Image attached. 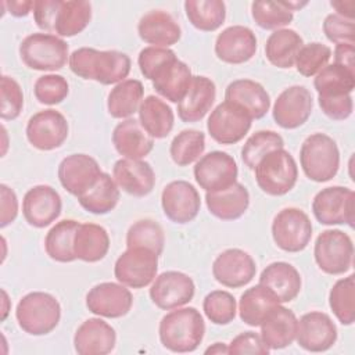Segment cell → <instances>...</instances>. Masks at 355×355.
Returning <instances> with one entry per match:
<instances>
[{"instance_id": "cell-1", "label": "cell", "mask_w": 355, "mask_h": 355, "mask_svg": "<svg viewBox=\"0 0 355 355\" xmlns=\"http://www.w3.org/2000/svg\"><path fill=\"white\" fill-rule=\"evenodd\" d=\"M69 69L82 79L101 85L121 83L130 72V58L118 50L80 47L69 54Z\"/></svg>"}, {"instance_id": "cell-2", "label": "cell", "mask_w": 355, "mask_h": 355, "mask_svg": "<svg viewBox=\"0 0 355 355\" xmlns=\"http://www.w3.org/2000/svg\"><path fill=\"white\" fill-rule=\"evenodd\" d=\"M158 333L166 349L179 354L193 352L204 338L205 323L196 308H175L161 319Z\"/></svg>"}, {"instance_id": "cell-3", "label": "cell", "mask_w": 355, "mask_h": 355, "mask_svg": "<svg viewBox=\"0 0 355 355\" xmlns=\"http://www.w3.org/2000/svg\"><path fill=\"white\" fill-rule=\"evenodd\" d=\"M18 326L31 336L51 333L60 319L61 306L58 300L43 291H32L24 295L15 309Z\"/></svg>"}, {"instance_id": "cell-4", "label": "cell", "mask_w": 355, "mask_h": 355, "mask_svg": "<svg viewBox=\"0 0 355 355\" xmlns=\"http://www.w3.org/2000/svg\"><path fill=\"white\" fill-rule=\"evenodd\" d=\"M300 164L305 176L313 182L331 180L340 168L337 143L324 133H312L301 144Z\"/></svg>"}, {"instance_id": "cell-5", "label": "cell", "mask_w": 355, "mask_h": 355, "mask_svg": "<svg viewBox=\"0 0 355 355\" xmlns=\"http://www.w3.org/2000/svg\"><path fill=\"white\" fill-rule=\"evenodd\" d=\"M254 171L258 187L269 196L287 194L294 189L298 179L297 162L284 148L263 155Z\"/></svg>"}, {"instance_id": "cell-6", "label": "cell", "mask_w": 355, "mask_h": 355, "mask_svg": "<svg viewBox=\"0 0 355 355\" xmlns=\"http://www.w3.org/2000/svg\"><path fill=\"white\" fill-rule=\"evenodd\" d=\"M22 62L35 71H58L69 60L68 43L53 33L28 35L19 44Z\"/></svg>"}, {"instance_id": "cell-7", "label": "cell", "mask_w": 355, "mask_h": 355, "mask_svg": "<svg viewBox=\"0 0 355 355\" xmlns=\"http://www.w3.org/2000/svg\"><path fill=\"white\" fill-rule=\"evenodd\" d=\"M313 257L318 268L322 272L334 276L343 275L352 266V239L340 229H327L316 237Z\"/></svg>"}, {"instance_id": "cell-8", "label": "cell", "mask_w": 355, "mask_h": 355, "mask_svg": "<svg viewBox=\"0 0 355 355\" xmlns=\"http://www.w3.org/2000/svg\"><path fill=\"white\" fill-rule=\"evenodd\" d=\"M275 244L286 252H300L312 237V222L300 208L288 207L276 214L272 222Z\"/></svg>"}, {"instance_id": "cell-9", "label": "cell", "mask_w": 355, "mask_h": 355, "mask_svg": "<svg viewBox=\"0 0 355 355\" xmlns=\"http://www.w3.org/2000/svg\"><path fill=\"white\" fill-rule=\"evenodd\" d=\"M158 257V254L144 247L126 248L115 261L114 275L126 287H147L157 277Z\"/></svg>"}, {"instance_id": "cell-10", "label": "cell", "mask_w": 355, "mask_h": 355, "mask_svg": "<svg viewBox=\"0 0 355 355\" xmlns=\"http://www.w3.org/2000/svg\"><path fill=\"white\" fill-rule=\"evenodd\" d=\"M312 212L322 225H348L354 227L355 193L343 186L322 189L312 201Z\"/></svg>"}, {"instance_id": "cell-11", "label": "cell", "mask_w": 355, "mask_h": 355, "mask_svg": "<svg viewBox=\"0 0 355 355\" xmlns=\"http://www.w3.org/2000/svg\"><path fill=\"white\" fill-rule=\"evenodd\" d=\"M252 118L240 105L223 101L215 107L207 121L209 136L219 144H236L251 129Z\"/></svg>"}, {"instance_id": "cell-12", "label": "cell", "mask_w": 355, "mask_h": 355, "mask_svg": "<svg viewBox=\"0 0 355 355\" xmlns=\"http://www.w3.org/2000/svg\"><path fill=\"white\" fill-rule=\"evenodd\" d=\"M236 159L225 151H211L202 155L194 166V179L201 189L220 191L237 182Z\"/></svg>"}, {"instance_id": "cell-13", "label": "cell", "mask_w": 355, "mask_h": 355, "mask_svg": "<svg viewBox=\"0 0 355 355\" xmlns=\"http://www.w3.org/2000/svg\"><path fill=\"white\" fill-rule=\"evenodd\" d=\"M26 139L37 150L51 151L64 144L69 126L67 118L57 110L49 108L32 115L26 123Z\"/></svg>"}, {"instance_id": "cell-14", "label": "cell", "mask_w": 355, "mask_h": 355, "mask_svg": "<svg viewBox=\"0 0 355 355\" xmlns=\"http://www.w3.org/2000/svg\"><path fill=\"white\" fill-rule=\"evenodd\" d=\"M196 293L193 279L178 270H166L158 275L150 287V298L159 309L172 311L189 304Z\"/></svg>"}, {"instance_id": "cell-15", "label": "cell", "mask_w": 355, "mask_h": 355, "mask_svg": "<svg viewBox=\"0 0 355 355\" xmlns=\"http://www.w3.org/2000/svg\"><path fill=\"white\" fill-rule=\"evenodd\" d=\"M313 100L311 92L301 85L284 89L273 104V119L283 129L302 126L312 114Z\"/></svg>"}, {"instance_id": "cell-16", "label": "cell", "mask_w": 355, "mask_h": 355, "mask_svg": "<svg viewBox=\"0 0 355 355\" xmlns=\"http://www.w3.org/2000/svg\"><path fill=\"white\" fill-rule=\"evenodd\" d=\"M161 205L165 216L179 225L196 219L200 212L201 200L197 189L186 180L168 183L161 193Z\"/></svg>"}, {"instance_id": "cell-17", "label": "cell", "mask_w": 355, "mask_h": 355, "mask_svg": "<svg viewBox=\"0 0 355 355\" xmlns=\"http://www.w3.org/2000/svg\"><path fill=\"white\" fill-rule=\"evenodd\" d=\"M133 305L132 293L122 283H98L86 294L87 309L103 318L116 319L129 313Z\"/></svg>"}, {"instance_id": "cell-18", "label": "cell", "mask_w": 355, "mask_h": 355, "mask_svg": "<svg viewBox=\"0 0 355 355\" xmlns=\"http://www.w3.org/2000/svg\"><path fill=\"white\" fill-rule=\"evenodd\" d=\"M255 261L248 252L240 248H227L222 251L212 263V275L215 280L230 288L247 286L255 277Z\"/></svg>"}, {"instance_id": "cell-19", "label": "cell", "mask_w": 355, "mask_h": 355, "mask_svg": "<svg viewBox=\"0 0 355 355\" xmlns=\"http://www.w3.org/2000/svg\"><path fill=\"white\" fill-rule=\"evenodd\" d=\"M295 340L305 351L324 352L336 344L337 327L327 313L312 311L297 322Z\"/></svg>"}, {"instance_id": "cell-20", "label": "cell", "mask_w": 355, "mask_h": 355, "mask_svg": "<svg viewBox=\"0 0 355 355\" xmlns=\"http://www.w3.org/2000/svg\"><path fill=\"white\" fill-rule=\"evenodd\" d=\"M103 173L98 162L87 154H71L58 165V180L72 196L79 197L98 180Z\"/></svg>"}, {"instance_id": "cell-21", "label": "cell", "mask_w": 355, "mask_h": 355, "mask_svg": "<svg viewBox=\"0 0 355 355\" xmlns=\"http://www.w3.org/2000/svg\"><path fill=\"white\" fill-rule=\"evenodd\" d=\"M62 201L55 189L49 184H37L29 189L22 200L25 220L37 229L51 225L61 214Z\"/></svg>"}, {"instance_id": "cell-22", "label": "cell", "mask_w": 355, "mask_h": 355, "mask_svg": "<svg viewBox=\"0 0 355 355\" xmlns=\"http://www.w3.org/2000/svg\"><path fill=\"white\" fill-rule=\"evenodd\" d=\"M257 36L248 26L232 25L215 40V54L226 64H244L257 53Z\"/></svg>"}, {"instance_id": "cell-23", "label": "cell", "mask_w": 355, "mask_h": 355, "mask_svg": "<svg viewBox=\"0 0 355 355\" xmlns=\"http://www.w3.org/2000/svg\"><path fill=\"white\" fill-rule=\"evenodd\" d=\"M112 178L119 189L135 197L150 194L155 186L154 169L143 159H118L112 168Z\"/></svg>"}, {"instance_id": "cell-24", "label": "cell", "mask_w": 355, "mask_h": 355, "mask_svg": "<svg viewBox=\"0 0 355 355\" xmlns=\"http://www.w3.org/2000/svg\"><path fill=\"white\" fill-rule=\"evenodd\" d=\"M116 344V333L100 318L85 320L75 331L73 347L79 355H105Z\"/></svg>"}, {"instance_id": "cell-25", "label": "cell", "mask_w": 355, "mask_h": 355, "mask_svg": "<svg viewBox=\"0 0 355 355\" xmlns=\"http://www.w3.org/2000/svg\"><path fill=\"white\" fill-rule=\"evenodd\" d=\"M191 78L193 75L189 65L175 55L166 60L154 72L151 82L159 96L178 104L186 96Z\"/></svg>"}, {"instance_id": "cell-26", "label": "cell", "mask_w": 355, "mask_h": 355, "mask_svg": "<svg viewBox=\"0 0 355 355\" xmlns=\"http://www.w3.org/2000/svg\"><path fill=\"white\" fill-rule=\"evenodd\" d=\"M215 98L216 87L214 80L196 75L191 78L186 96L178 103V116L183 122H198L211 110Z\"/></svg>"}, {"instance_id": "cell-27", "label": "cell", "mask_w": 355, "mask_h": 355, "mask_svg": "<svg viewBox=\"0 0 355 355\" xmlns=\"http://www.w3.org/2000/svg\"><path fill=\"white\" fill-rule=\"evenodd\" d=\"M137 33L143 42L155 47L168 49L179 42L182 29L169 12L164 10H151L140 18Z\"/></svg>"}, {"instance_id": "cell-28", "label": "cell", "mask_w": 355, "mask_h": 355, "mask_svg": "<svg viewBox=\"0 0 355 355\" xmlns=\"http://www.w3.org/2000/svg\"><path fill=\"white\" fill-rule=\"evenodd\" d=\"M297 316L280 304L276 305L262 320L261 338L269 349H282L293 344L297 336Z\"/></svg>"}, {"instance_id": "cell-29", "label": "cell", "mask_w": 355, "mask_h": 355, "mask_svg": "<svg viewBox=\"0 0 355 355\" xmlns=\"http://www.w3.org/2000/svg\"><path fill=\"white\" fill-rule=\"evenodd\" d=\"M112 144L118 154L130 159H141L154 147V139L135 118L119 122L112 132Z\"/></svg>"}, {"instance_id": "cell-30", "label": "cell", "mask_w": 355, "mask_h": 355, "mask_svg": "<svg viewBox=\"0 0 355 355\" xmlns=\"http://www.w3.org/2000/svg\"><path fill=\"white\" fill-rule=\"evenodd\" d=\"M225 101L234 103L245 110L252 119H261L270 108V97L266 89L251 79H237L227 85Z\"/></svg>"}, {"instance_id": "cell-31", "label": "cell", "mask_w": 355, "mask_h": 355, "mask_svg": "<svg viewBox=\"0 0 355 355\" xmlns=\"http://www.w3.org/2000/svg\"><path fill=\"white\" fill-rule=\"evenodd\" d=\"M259 284L268 287L277 297L279 302H290L300 294L302 280L295 266L279 261L269 263L261 272Z\"/></svg>"}, {"instance_id": "cell-32", "label": "cell", "mask_w": 355, "mask_h": 355, "mask_svg": "<svg viewBox=\"0 0 355 355\" xmlns=\"http://www.w3.org/2000/svg\"><path fill=\"white\" fill-rule=\"evenodd\" d=\"M208 211L218 219L236 220L241 218L250 205V193L239 182L220 191H208L205 194Z\"/></svg>"}, {"instance_id": "cell-33", "label": "cell", "mask_w": 355, "mask_h": 355, "mask_svg": "<svg viewBox=\"0 0 355 355\" xmlns=\"http://www.w3.org/2000/svg\"><path fill=\"white\" fill-rule=\"evenodd\" d=\"M92 21V4L85 0H58L53 22V33L61 37H72Z\"/></svg>"}, {"instance_id": "cell-34", "label": "cell", "mask_w": 355, "mask_h": 355, "mask_svg": "<svg viewBox=\"0 0 355 355\" xmlns=\"http://www.w3.org/2000/svg\"><path fill=\"white\" fill-rule=\"evenodd\" d=\"M139 122L153 139L166 137L175 123L172 108L159 97L150 94L139 107Z\"/></svg>"}, {"instance_id": "cell-35", "label": "cell", "mask_w": 355, "mask_h": 355, "mask_svg": "<svg viewBox=\"0 0 355 355\" xmlns=\"http://www.w3.org/2000/svg\"><path fill=\"white\" fill-rule=\"evenodd\" d=\"M110 250V236L107 230L96 223H80L73 239V252L76 259L85 262L101 261Z\"/></svg>"}, {"instance_id": "cell-36", "label": "cell", "mask_w": 355, "mask_h": 355, "mask_svg": "<svg viewBox=\"0 0 355 355\" xmlns=\"http://www.w3.org/2000/svg\"><path fill=\"white\" fill-rule=\"evenodd\" d=\"M302 46L304 40L294 29H277L266 39L265 55L272 65L287 69L294 67Z\"/></svg>"}, {"instance_id": "cell-37", "label": "cell", "mask_w": 355, "mask_h": 355, "mask_svg": "<svg viewBox=\"0 0 355 355\" xmlns=\"http://www.w3.org/2000/svg\"><path fill=\"white\" fill-rule=\"evenodd\" d=\"M277 297L265 286L257 284L254 287L247 288L239 302V313L240 319L252 327H257L262 323L266 315L279 305Z\"/></svg>"}, {"instance_id": "cell-38", "label": "cell", "mask_w": 355, "mask_h": 355, "mask_svg": "<svg viewBox=\"0 0 355 355\" xmlns=\"http://www.w3.org/2000/svg\"><path fill=\"white\" fill-rule=\"evenodd\" d=\"M144 87L137 79H125L115 85L108 93L107 110L112 118L128 119L132 118L143 101Z\"/></svg>"}, {"instance_id": "cell-39", "label": "cell", "mask_w": 355, "mask_h": 355, "mask_svg": "<svg viewBox=\"0 0 355 355\" xmlns=\"http://www.w3.org/2000/svg\"><path fill=\"white\" fill-rule=\"evenodd\" d=\"M119 196V189L114 178L103 172L94 186L76 198L85 211L94 215H104L116 207Z\"/></svg>"}, {"instance_id": "cell-40", "label": "cell", "mask_w": 355, "mask_h": 355, "mask_svg": "<svg viewBox=\"0 0 355 355\" xmlns=\"http://www.w3.org/2000/svg\"><path fill=\"white\" fill-rule=\"evenodd\" d=\"M79 225L78 220L62 219L47 232L44 248L53 261L67 263L76 259L73 252V239Z\"/></svg>"}, {"instance_id": "cell-41", "label": "cell", "mask_w": 355, "mask_h": 355, "mask_svg": "<svg viewBox=\"0 0 355 355\" xmlns=\"http://www.w3.org/2000/svg\"><path fill=\"white\" fill-rule=\"evenodd\" d=\"M313 87L318 92V97L351 94L355 89V72L333 62L316 73Z\"/></svg>"}, {"instance_id": "cell-42", "label": "cell", "mask_w": 355, "mask_h": 355, "mask_svg": "<svg viewBox=\"0 0 355 355\" xmlns=\"http://www.w3.org/2000/svg\"><path fill=\"white\" fill-rule=\"evenodd\" d=\"M184 11L189 22L202 32L219 29L226 18V4L222 0H186Z\"/></svg>"}, {"instance_id": "cell-43", "label": "cell", "mask_w": 355, "mask_h": 355, "mask_svg": "<svg viewBox=\"0 0 355 355\" xmlns=\"http://www.w3.org/2000/svg\"><path fill=\"white\" fill-rule=\"evenodd\" d=\"M205 150V135L197 129L179 132L169 147L172 161L178 166H187L198 161Z\"/></svg>"}, {"instance_id": "cell-44", "label": "cell", "mask_w": 355, "mask_h": 355, "mask_svg": "<svg viewBox=\"0 0 355 355\" xmlns=\"http://www.w3.org/2000/svg\"><path fill=\"white\" fill-rule=\"evenodd\" d=\"M329 305L338 322L351 326L355 320V276L337 280L329 293Z\"/></svg>"}, {"instance_id": "cell-45", "label": "cell", "mask_w": 355, "mask_h": 355, "mask_svg": "<svg viewBox=\"0 0 355 355\" xmlns=\"http://www.w3.org/2000/svg\"><path fill=\"white\" fill-rule=\"evenodd\" d=\"M165 245L162 226L153 219L136 220L126 233V247H144L161 255Z\"/></svg>"}, {"instance_id": "cell-46", "label": "cell", "mask_w": 355, "mask_h": 355, "mask_svg": "<svg viewBox=\"0 0 355 355\" xmlns=\"http://www.w3.org/2000/svg\"><path fill=\"white\" fill-rule=\"evenodd\" d=\"M283 147L284 140L277 132L258 130L244 143L241 148V159L248 169H254L263 155Z\"/></svg>"}, {"instance_id": "cell-47", "label": "cell", "mask_w": 355, "mask_h": 355, "mask_svg": "<svg viewBox=\"0 0 355 355\" xmlns=\"http://www.w3.org/2000/svg\"><path fill=\"white\" fill-rule=\"evenodd\" d=\"M251 15L255 24L262 29L277 31L288 25L294 14L282 1H265L258 0L251 4Z\"/></svg>"}, {"instance_id": "cell-48", "label": "cell", "mask_w": 355, "mask_h": 355, "mask_svg": "<svg viewBox=\"0 0 355 355\" xmlns=\"http://www.w3.org/2000/svg\"><path fill=\"white\" fill-rule=\"evenodd\" d=\"M202 309L214 324H229L236 318V298L229 291L214 290L205 295Z\"/></svg>"}, {"instance_id": "cell-49", "label": "cell", "mask_w": 355, "mask_h": 355, "mask_svg": "<svg viewBox=\"0 0 355 355\" xmlns=\"http://www.w3.org/2000/svg\"><path fill=\"white\" fill-rule=\"evenodd\" d=\"M331 57V49L323 43L312 42L304 44L297 54L295 68L302 76H313L322 71Z\"/></svg>"}, {"instance_id": "cell-50", "label": "cell", "mask_w": 355, "mask_h": 355, "mask_svg": "<svg viewBox=\"0 0 355 355\" xmlns=\"http://www.w3.org/2000/svg\"><path fill=\"white\" fill-rule=\"evenodd\" d=\"M35 97L39 103L55 105L64 101L69 93V85L62 75L49 73L39 76L33 86Z\"/></svg>"}, {"instance_id": "cell-51", "label": "cell", "mask_w": 355, "mask_h": 355, "mask_svg": "<svg viewBox=\"0 0 355 355\" xmlns=\"http://www.w3.org/2000/svg\"><path fill=\"white\" fill-rule=\"evenodd\" d=\"M24 108V94L19 83L7 75L1 76V108L0 116L4 121H14Z\"/></svg>"}, {"instance_id": "cell-52", "label": "cell", "mask_w": 355, "mask_h": 355, "mask_svg": "<svg viewBox=\"0 0 355 355\" xmlns=\"http://www.w3.org/2000/svg\"><path fill=\"white\" fill-rule=\"evenodd\" d=\"M323 32L326 37L338 43H352L355 39V24L352 19H347L338 14H329L323 21Z\"/></svg>"}, {"instance_id": "cell-53", "label": "cell", "mask_w": 355, "mask_h": 355, "mask_svg": "<svg viewBox=\"0 0 355 355\" xmlns=\"http://www.w3.org/2000/svg\"><path fill=\"white\" fill-rule=\"evenodd\" d=\"M175 51L166 47H155V46H148L144 47L137 57V64L140 68V72L143 76L148 80H151L154 72L169 58L175 57Z\"/></svg>"}, {"instance_id": "cell-54", "label": "cell", "mask_w": 355, "mask_h": 355, "mask_svg": "<svg viewBox=\"0 0 355 355\" xmlns=\"http://www.w3.org/2000/svg\"><path fill=\"white\" fill-rule=\"evenodd\" d=\"M269 348L263 344L259 334L255 331H243L239 336H236L230 344L227 345V354L232 355H245V354H259V355H268Z\"/></svg>"}, {"instance_id": "cell-55", "label": "cell", "mask_w": 355, "mask_h": 355, "mask_svg": "<svg viewBox=\"0 0 355 355\" xmlns=\"http://www.w3.org/2000/svg\"><path fill=\"white\" fill-rule=\"evenodd\" d=\"M322 112L333 121H344L351 116L354 103L351 94L340 97H318Z\"/></svg>"}, {"instance_id": "cell-56", "label": "cell", "mask_w": 355, "mask_h": 355, "mask_svg": "<svg viewBox=\"0 0 355 355\" xmlns=\"http://www.w3.org/2000/svg\"><path fill=\"white\" fill-rule=\"evenodd\" d=\"M0 227H6L12 223L18 215V198L12 189L7 184H0Z\"/></svg>"}, {"instance_id": "cell-57", "label": "cell", "mask_w": 355, "mask_h": 355, "mask_svg": "<svg viewBox=\"0 0 355 355\" xmlns=\"http://www.w3.org/2000/svg\"><path fill=\"white\" fill-rule=\"evenodd\" d=\"M58 0H36L33 4V18L36 25L46 32H53Z\"/></svg>"}, {"instance_id": "cell-58", "label": "cell", "mask_w": 355, "mask_h": 355, "mask_svg": "<svg viewBox=\"0 0 355 355\" xmlns=\"http://www.w3.org/2000/svg\"><path fill=\"white\" fill-rule=\"evenodd\" d=\"M355 49L352 43H338L334 49V64L355 72Z\"/></svg>"}, {"instance_id": "cell-59", "label": "cell", "mask_w": 355, "mask_h": 355, "mask_svg": "<svg viewBox=\"0 0 355 355\" xmlns=\"http://www.w3.org/2000/svg\"><path fill=\"white\" fill-rule=\"evenodd\" d=\"M11 15L14 17H26L32 10L35 1H22V0H11V1H4L3 3Z\"/></svg>"}, {"instance_id": "cell-60", "label": "cell", "mask_w": 355, "mask_h": 355, "mask_svg": "<svg viewBox=\"0 0 355 355\" xmlns=\"http://www.w3.org/2000/svg\"><path fill=\"white\" fill-rule=\"evenodd\" d=\"M330 6L337 11L336 14L347 18V19H352L354 21V8H355V3L352 0L348 1H331Z\"/></svg>"}, {"instance_id": "cell-61", "label": "cell", "mask_w": 355, "mask_h": 355, "mask_svg": "<svg viewBox=\"0 0 355 355\" xmlns=\"http://www.w3.org/2000/svg\"><path fill=\"white\" fill-rule=\"evenodd\" d=\"M205 354H227V345L223 343H215L205 349Z\"/></svg>"}, {"instance_id": "cell-62", "label": "cell", "mask_w": 355, "mask_h": 355, "mask_svg": "<svg viewBox=\"0 0 355 355\" xmlns=\"http://www.w3.org/2000/svg\"><path fill=\"white\" fill-rule=\"evenodd\" d=\"M1 294H3V315H1V320H4L7 318V313H8V308H7V304H8V297H7V293L6 290H1Z\"/></svg>"}]
</instances>
